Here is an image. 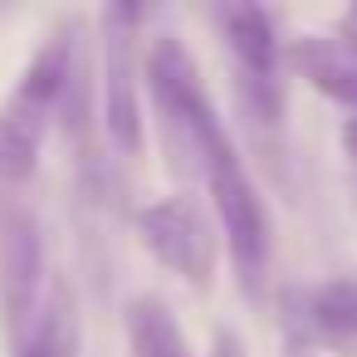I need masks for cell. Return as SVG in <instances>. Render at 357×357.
I'll return each mask as SVG.
<instances>
[{
  "label": "cell",
  "instance_id": "cell-7",
  "mask_svg": "<svg viewBox=\"0 0 357 357\" xmlns=\"http://www.w3.org/2000/svg\"><path fill=\"white\" fill-rule=\"evenodd\" d=\"M279 308H284V323L294 333L289 342H303V347L357 342V274H337L323 284H294V289H284Z\"/></svg>",
  "mask_w": 357,
  "mask_h": 357
},
{
  "label": "cell",
  "instance_id": "cell-1",
  "mask_svg": "<svg viewBox=\"0 0 357 357\" xmlns=\"http://www.w3.org/2000/svg\"><path fill=\"white\" fill-rule=\"evenodd\" d=\"M142 84H147V98H152V113H157V132H162V147H167V167L176 176H201L206 172V152L230 137L206 79H201V64L196 54L176 40V35H157L147 45V59H142Z\"/></svg>",
  "mask_w": 357,
  "mask_h": 357
},
{
  "label": "cell",
  "instance_id": "cell-13",
  "mask_svg": "<svg viewBox=\"0 0 357 357\" xmlns=\"http://www.w3.org/2000/svg\"><path fill=\"white\" fill-rule=\"evenodd\" d=\"M337 40H342L347 50H357V6H352V10L337 20Z\"/></svg>",
  "mask_w": 357,
  "mask_h": 357
},
{
  "label": "cell",
  "instance_id": "cell-12",
  "mask_svg": "<svg viewBox=\"0 0 357 357\" xmlns=\"http://www.w3.org/2000/svg\"><path fill=\"white\" fill-rule=\"evenodd\" d=\"M211 357H250V347H245V337H240L235 328L215 323V333H211Z\"/></svg>",
  "mask_w": 357,
  "mask_h": 357
},
{
  "label": "cell",
  "instance_id": "cell-2",
  "mask_svg": "<svg viewBox=\"0 0 357 357\" xmlns=\"http://www.w3.org/2000/svg\"><path fill=\"white\" fill-rule=\"evenodd\" d=\"M206 191H211V211H215V225L225 235V250H230V264H235V279L250 298L264 294V274H269V259H274V220H269V206L235 147V137H220L211 152H206V172H201Z\"/></svg>",
  "mask_w": 357,
  "mask_h": 357
},
{
  "label": "cell",
  "instance_id": "cell-3",
  "mask_svg": "<svg viewBox=\"0 0 357 357\" xmlns=\"http://www.w3.org/2000/svg\"><path fill=\"white\" fill-rule=\"evenodd\" d=\"M152 6H108L98 15V123L118 152H142V59L137 30Z\"/></svg>",
  "mask_w": 357,
  "mask_h": 357
},
{
  "label": "cell",
  "instance_id": "cell-9",
  "mask_svg": "<svg viewBox=\"0 0 357 357\" xmlns=\"http://www.w3.org/2000/svg\"><path fill=\"white\" fill-rule=\"evenodd\" d=\"M79 342H84L79 294H74L69 274H54L35 323L10 342V357H79Z\"/></svg>",
  "mask_w": 357,
  "mask_h": 357
},
{
  "label": "cell",
  "instance_id": "cell-11",
  "mask_svg": "<svg viewBox=\"0 0 357 357\" xmlns=\"http://www.w3.org/2000/svg\"><path fill=\"white\" fill-rule=\"evenodd\" d=\"M40 167V137H30L25 128H15L0 113V186H20L30 181Z\"/></svg>",
  "mask_w": 357,
  "mask_h": 357
},
{
  "label": "cell",
  "instance_id": "cell-15",
  "mask_svg": "<svg viewBox=\"0 0 357 357\" xmlns=\"http://www.w3.org/2000/svg\"><path fill=\"white\" fill-rule=\"evenodd\" d=\"M284 357H318V352H313V347H303V342H289V347H284Z\"/></svg>",
  "mask_w": 357,
  "mask_h": 357
},
{
  "label": "cell",
  "instance_id": "cell-6",
  "mask_svg": "<svg viewBox=\"0 0 357 357\" xmlns=\"http://www.w3.org/2000/svg\"><path fill=\"white\" fill-rule=\"evenodd\" d=\"M45 225L30 206L10 201L0 211V318H6L10 342L35 323L45 303Z\"/></svg>",
  "mask_w": 357,
  "mask_h": 357
},
{
  "label": "cell",
  "instance_id": "cell-10",
  "mask_svg": "<svg viewBox=\"0 0 357 357\" xmlns=\"http://www.w3.org/2000/svg\"><path fill=\"white\" fill-rule=\"evenodd\" d=\"M123 333H128V352L132 357H191V342H186L176 313L157 294H132L128 298Z\"/></svg>",
  "mask_w": 357,
  "mask_h": 357
},
{
  "label": "cell",
  "instance_id": "cell-4",
  "mask_svg": "<svg viewBox=\"0 0 357 357\" xmlns=\"http://www.w3.org/2000/svg\"><path fill=\"white\" fill-rule=\"evenodd\" d=\"M132 230L142 240V250L172 269L181 284H191L196 294H211L215 289V269H220V225L211 220V211L191 196V191H176V196H162L152 206H142L132 215Z\"/></svg>",
  "mask_w": 357,
  "mask_h": 357
},
{
  "label": "cell",
  "instance_id": "cell-14",
  "mask_svg": "<svg viewBox=\"0 0 357 357\" xmlns=\"http://www.w3.org/2000/svg\"><path fill=\"white\" fill-rule=\"evenodd\" d=\"M337 137H342V152H347V157H352V162H357V118H347V123H342V132H337Z\"/></svg>",
  "mask_w": 357,
  "mask_h": 357
},
{
  "label": "cell",
  "instance_id": "cell-5",
  "mask_svg": "<svg viewBox=\"0 0 357 357\" xmlns=\"http://www.w3.org/2000/svg\"><path fill=\"white\" fill-rule=\"evenodd\" d=\"M84 40H89V20L64 15L45 35L35 59L20 69V79L6 93V103H0V113H6L15 128H25L30 137H45V128L59 118V103H64V89H69V74H74V59H79Z\"/></svg>",
  "mask_w": 357,
  "mask_h": 357
},
{
  "label": "cell",
  "instance_id": "cell-8",
  "mask_svg": "<svg viewBox=\"0 0 357 357\" xmlns=\"http://www.w3.org/2000/svg\"><path fill=\"white\" fill-rule=\"evenodd\" d=\"M211 25L220 30L225 50L235 54V79L245 84H284V40L279 25L264 6H245V0H225L211 10Z\"/></svg>",
  "mask_w": 357,
  "mask_h": 357
}]
</instances>
